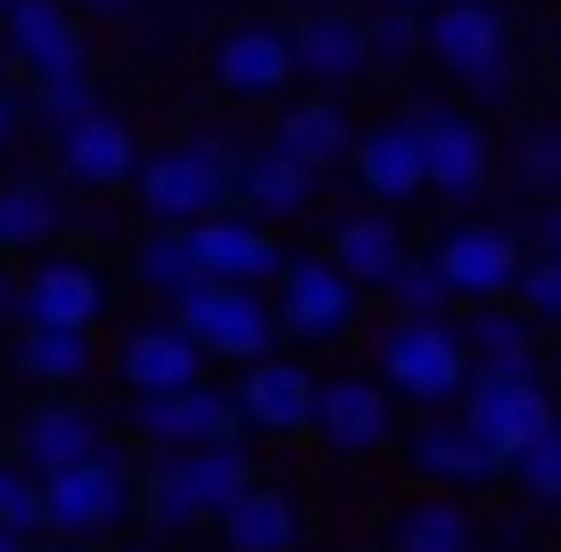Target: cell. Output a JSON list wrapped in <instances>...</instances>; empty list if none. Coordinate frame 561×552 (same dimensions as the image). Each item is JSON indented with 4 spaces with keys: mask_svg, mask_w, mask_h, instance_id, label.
Here are the masks:
<instances>
[{
    "mask_svg": "<svg viewBox=\"0 0 561 552\" xmlns=\"http://www.w3.org/2000/svg\"><path fill=\"white\" fill-rule=\"evenodd\" d=\"M240 157L248 149H231V140L191 133V140H174V149L140 157L133 191H140V207L158 215V223H207V215L240 207Z\"/></svg>",
    "mask_w": 561,
    "mask_h": 552,
    "instance_id": "6da1fadb",
    "label": "cell"
},
{
    "mask_svg": "<svg viewBox=\"0 0 561 552\" xmlns=\"http://www.w3.org/2000/svg\"><path fill=\"white\" fill-rule=\"evenodd\" d=\"M380 380L397 388V396L413 404H462V388L479 380V355L471 338H462L446 313H397V322L380 330Z\"/></svg>",
    "mask_w": 561,
    "mask_h": 552,
    "instance_id": "7a4b0ae2",
    "label": "cell"
},
{
    "mask_svg": "<svg viewBox=\"0 0 561 552\" xmlns=\"http://www.w3.org/2000/svg\"><path fill=\"white\" fill-rule=\"evenodd\" d=\"M174 322L191 330L215 363H264L273 338L289 330L273 297H256V280H198L191 297H174Z\"/></svg>",
    "mask_w": 561,
    "mask_h": 552,
    "instance_id": "3957f363",
    "label": "cell"
},
{
    "mask_svg": "<svg viewBox=\"0 0 561 552\" xmlns=\"http://www.w3.org/2000/svg\"><path fill=\"white\" fill-rule=\"evenodd\" d=\"M50 495V536H107L124 511H140V462L133 453H83V462L42 479Z\"/></svg>",
    "mask_w": 561,
    "mask_h": 552,
    "instance_id": "277c9868",
    "label": "cell"
},
{
    "mask_svg": "<svg viewBox=\"0 0 561 552\" xmlns=\"http://www.w3.org/2000/svg\"><path fill=\"white\" fill-rule=\"evenodd\" d=\"M462 421H471V429L512 462V453H528V446L561 421V404L545 396L537 371H479V380L462 388Z\"/></svg>",
    "mask_w": 561,
    "mask_h": 552,
    "instance_id": "5b68a950",
    "label": "cell"
},
{
    "mask_svg": "<svg viewBox=\"0 0 561 552\" xmlns=\"http://www.w3.org/2000/svg\"><path fill=\"white\" fill-rule=\"evenodd\" d=\"M133 437L149 453H191V446H224V437H248L240 396L224 388H174V396H133Z\"/></svg>",
    "mask_w": 561,
    "mask_h": 552,
    "instance_id": "8992f818",
    "label": "cell"
},
{
    "mask_svg": "<svg viewBox=\"0 0 561 552\" xmlns=\"http://www.w3.org/2000/svg\"><path fill=\"white\" fill-rule=\"evenodd\" d=\"M273 306L289 322V338H347L355 313H364V280L347 273L339 256H289V273L273 280Z\"/></svg>",
    "mask_w": 561,
    "mask_h": 552,
    "instance_id": "52a82bcc",
    "label": "cell"
},
{
    "mask_svg": "<svg viewBox=\"0 0 561 552\" xmlns=\"http://www.w3.org/2000/svg\"><path fill=\"white\" fill-rule=\"evenodd\" d=\"M231 396H240V413H248L256 437H306L314 413H322V380L306 363H289V355L240 363V388H231Z\"/></svg>",
    "mask_w": 561,
    "mask_h": 552,
    "instance_id": "ba28073f",
    "label": "cell"
},
{
    "mask_svg": "<svg viewBox=\"0 0 561 552\" xmlns=\"http://www.w3.org/2000/svg\"><path fill=\"white\" fill-rule=\"evenodd\" d=\"M438 264H446V280H455V297H471V306L520 297V273H528L520 240H512L504 223H455L438 240Z\"/></svg>",
    "mask_w": 561,
    "mask_h": 552,
    "instance_id": "9c48e42d",
    "label": "cell"
},
{
    "mask_svg": "<svg viewBox=\"0 0 561 552\" xmlns=\"http://www.w3.org/2000/svg\"><path fill=\"white\" fill-rule=\"evenodd\" d=\"M413 124H421V149H430V191L438 198H479L488 191V124L471 116V107H413Z\"/></svg>",
    "mask_w": 561,
    "mask_h": 552,
    "instance_id": "30bf717a",
    "label": "cell"
},
{
    "mask_svg": "<svg viewBox=\"0 0 561 552\" xmlns=\"http://www.w3.org/2000/svg\"><path fill=\"white\" fill-rule=\"evenodd\" d=\"M191 240H198V264H207V280H280L289 273V256H280V240L264 231V215L256 207H224V215H207V223H191Z\"/></svg>",
    "mask_w": 561,
    "mask_h": 552,
    "instance_id": "8fae6325",
    "label": "cell"
},
{
    "mask_svg": "<svg viewBox=\"0 0 561 552\" xmlns=\"http://www.w3.org/2000/svg\"><path fill=\"white\" fill-rule=\"evenodd\" d=\"M355 182H364L380 207H404V198L430 191V149H421L413 107H404V116H388V124H371V133L355 140Z\"/></svg>",
    "mask_w": 561,
    "mask_h": 552,
    "instance_id": "7c38bea8",
    "label": "cell"
},
{
    "mask_svg": "<svg viewBox=\"0 0 561 552\" xmlns=\"http://www.w3.org/2000/svg\"><path fill=\"white\" fill-rule=\"evenodd\" d=\"M289 42H298V74L314 91L371 74V18H355V9H314V18L289 25Z\"/></svg>",
    "mask_w": 561,
    "mask_h": 552,
    "instance_id": "4fadbf2b",
    "label": "cell"
},
{
    "mask_svg": "<svg viewBox=\"0 0 561 552\" xmlns=\"http://www.w3.org/2000/svg\"><path fill=\"white\" fill-rule=\"evenodd\" d=\"M430 58L446 74H488L495 58H512V34H504V9L495 0H438L430 9Z\"/></svg>",
    "mask_w": 561,
    "mask_h": 552,
    "instance_id": "5bb4252c",
    "label": "cell"
},
{
    "mask_svg": "<svg viewBox=\"0 0 561 552\" xmlns=\"http://www.w3.org/2000/svg\"><path fill=\"white\" fill-rule=\"evenodd\" d=\"M207 363H215V355H207L182 322H158V330H133V338H124L116 371H124V388H133V396H174V388H198V380H207Z\"/></svg>",
    "mask_w": 561,
    "mask_h": 552,
    "instance_id": "9a60e30c",
    "label": "cell"
},
{
    "mask_svg": "<svg viewBox=\"0 0 561 552\" xmlns=\"http://www.w3.org/2000/svg\"><path fill=\"white\" fill-rule=\"evenodd\" d=\"M289 74H298L289 25H231V34L215 42V83H224L231 100H273Z\"/></svg>",
    "mask_w": 561,
    "mask_h": 552,
    "instance_id": "2e32d148",
    "label": "cell"
},
{
    "mask_svg": "<svg viewBox=\"0 0 561 552\" xmlns=\"http://www.w3.org/2000/svg\"><path fill=\"white\" fill-rule=\"evenodd\" d=\"M100 446H107V429L75 404V388H50V396L18 421V462L42 470V479H50V470H67V462H83V453H100Z\"/></svg>",
    "mask_w": 561,
    "mask_h": 552,
    "instance_id": "e0dca14e",
    "label": "cell"
},
{
    "mask_svg": "<svg viewBox=\"0 0 561 552\" xmlns=\"http://www.w3.org/2000/svg\"><path fill=\"white\" fill-rule=\"evenodd\" d=\"M58 165H67L83 191H124V182H140V140H133L124 116L91 107L75 133H58Z\"/></svg>",
    "mask_w": 561,
    "mask_h": 552,
    "instance_id": "ac0fdd59",
    "label": "cell"
},
{
    "mask_svg": "<svg viewBox=\"0 0 561 552\" xmlns=\"http://www.w3.org/2000/svg\"><path fill=\"white\" fill-rule=\"evenodd\" d=\"M0 42H9L18 74H58V67H83L75 0H18V9L0 18Z\"/></svg>",
    "mask_w": 561,
    "mask_h": 552,
    "instance_id": "d6986e66",
    "label": "cell"
},
{
    "mask_svg": "<svg viewBox=\"0 0 561 552\" xmlns=\"http://www.w3.org/2000/svg\"><path fill=\"white\" fill-rule=\"evenodd\" d=\"M413 470L438 486H488V479H512V462L488 446V437L471 429V421H421L413 429Z\"/></svg>",
    "mask_w": 561,
    "mask_h": 552,
    "instance_id": "ffe728a7",
    "label": "cell"
},
{
    "mask_svg": "<svg viewBox=\"0 0 561 552\" xmlns=\"http://www.w3.org/2000/svg\"><path fill=\"white\" fill-rule=\"evenodd\" d=\"M388 396H397L388 380H322V413H314L322 446L331 453H380L388 446Z\"/></svg>",
    "mask_w": 561,
    "mask_h": 552,
    "instance_id": "44dd1931",
    "label": "cell"
},
{
    "mask_svg": "<svg viewBox=\"0 0 561 552\" xmlns=\"http://www.w3.org/2000/svg\"><path fill=\"white\" fill-rule=\"evenodd\" d=\"M107 306L100 273H91L83 256H42L34 273H25V322H58V330H91Z\"/></svg>",
    "mask_w": 561,
    "mask_h": 552,
    "instance_id": "7402d4cb",
    "label": "cell"
},
{
    "mask_svg": "<svg viewBox=\"0 0 561 552\" xmlns=\"http://www.w3.org/2000/svg\"><path fill=\"white\" fill-rule=\"evenodd\" d=\"M215 528H224L231 552H298L306 519H298V503H289V486H264V479H256L224 519H215Z\"/></svg>",
    "mask_w": 561,
    "mask_h": 552,
    "instance_id": "603a6c76",
    "label": "cell"
},
{
    "mask_svg": "<svg viewBox=\"0 0 561 552\" xmlns=\"http://www.w3.org/2000/svg\"><path fill=\"white\" fill-rule=\"evenodd\" d=\"M537 313L528 306H471L462 313V338H471V355H479V371H537Z\"/></svg>",
    "mask_w": 561,
    "mask_h": 552,
    "instance_id": "cb8c5ba5",
    "label": "cell"
},
{
    "mask_svg": "<svg viewBox=\"0 0 561 552\" xmlns=\"http://www.w3.org/2000/svg\"><path fill=\"white\" fill-rule=\"evenodd\" d=\"M306 198H314V165L289 157L280 140H264V149L240 157V207H256L264 223H273V215H298Z\"/></svg>",
    "mask_w": 561,
    "mask_h": 552,
    "instance_id": "d4e9b609",
    "label": "cell"
},
{
    "mask_svg": "<svg viewBox=\"0 0 561 552\" xmlns=\"http://www.w3.org/2000/svg\"><path fill=\"white\" fill-rule=\"evenodd\" d=\"M133 280L149 297H191L198 280H207V264H198V240H191V223H158V231H140V248H133Z\"/></svg>",
    "mask_w": 561,
    "mask_h": 552,
    "instance_id": "484cf974",
    "label": "cell"
},
{
    "mask_svg": "<svg viewBox=\"0 0 561 552\" xmlns=\"http://www.w3.org/2000/svg\"><path fill=\"white\" fill-rule=\"evenodd\" d=\"M174 470H182V486L198 495V511L207 519H224L231 503L256 486V462H248V446L240 437H224V446H191V453H174Z\"/></svg>",
    "mask_w": 561,
    "mask_h": 552,
    "instance_id": "4316f807",
    "label": "cell"
},
{
    "mask_svg": "<svg viewBox=\"0 0 561 552\" xmlns=\"http://www.w3.org/2000/svg\"><path fill=\"white\" fill-rule=\"evenodd\" d=\"M91 330H58V322H25L18 330V371L42 388H83L91 380Z\"/></svg>",
    "mask_w": 561,
    "mask_h": 552,
    "instance_id": "83f0119b",
    "label": "cell"
},
{
    "mask_svg": "<svg viewBox=\"0 0 561 552\" xmlns=\"http://www.w3.org/2000/svg\"><path fill=\"white\" fill-rule=\"evenodd\" d=\"M273 140L322 173V165H339V157H355V140H364V133L347 124V107H339V100H322V91H314V100H298L289 116H280V133H273Z\"/></svg>",
    "mask_w": 561,
    "mask_h": 552,
    "instance_id": "f1b7e54d",
    "label": "cell"
},
{
    "mask_svg": "<svg viewBox=\"0 0 561 552\" xmlns=\"http://www.w3.org/2000/svg\"><path fill=\"white\" fill-rule=\"evenodd\" d=\"M388 544H397V552H479V519L462 511V503L430 495V503H404V511H397Z\"/></svg>",
    "mask_w": 561,
    "mask_h": 552,
    "instance_id": "f546056e",
    "label": "cell"
},
{
    "mask_svg": "<svg viewBox=\"0 0 561 552\" xmlns=\"http://www.w3.org/2000/svg\"><path fill=\"white\" fill-rule=\"evenodd\" d=\"M331 256L347 264L364 289H388V273L404 264V231L388 223V215H347V223L331 231Z\"/></svg>",
    "mask_w": 561,
    "mask_h": 552,
    "instance_id": "4dcf8cb0",
    "label": "cell"
},
{
    "mask_svg": "<svg viewBox=\"0 0 561 552\" xmlns=\"http://www.w3.org/2000/svg\"><path fill=\"white\" fill-rule=\"evenodd\" d=\"M100 107V91H91V67H58V74H25V116L42 124V133H75V124Z\"/></svg>",
    "mask_w": 561,
    "mask_h": 552,
    "instance_id": "1f68e13d",
    "label": "cell"
},
{
    "mask_svg": "<svg viewBox=\"0 0 561 552\" xmlns=\"http://www.w3.org/2000/svg\"><path fill=\"white\" fill-rule=\"evenodd\" d=\"M58 231V191L42 173H18L0 182V248H42Z\"/></svg>",
    "mask_w": 561,
    "mask_h": 552,
    "instance_id": "d6a6232c",
    "label": "cell"
},
{
    "mask_svg": "<svg viewBox=\"0 0 561 552\" xmlns=\"http://www.w3.org/2000/svg\"><path fill=\"white\" fill-rule=\"evenodd\" d=\"M140 519L158 536H182V528H207V511H198V495L182 486V470H174V453H158V462L140 470Z\"/></svg>",
    "mask_w": 561,
    "mask_h": 552,
    "instance_id": "836d02e7",
    "label": "cell"
},
{
    "mask_svg": "<svg viewBox=\"0 0 561 552\" xmlns=\"http://www.w3.org/2000/svg\"><path fill=\"white\" fill-rule=\"evenodd\" d=\"M430 50V18H421V9H397V0H380V9H371V67H413V58Z\"/></svg>",
    "mask_w": 561,
    "mask_h": 552,
    "instance_id": "e575fe53",
    "label": "cell"
},
{
    "mask_svg": "<svg viewBox=\"0 0 561 552\" xmlns=\"http://www.w3.org/2000/svg\"><path fill=\"white\" fill-rule=\"evenodd\" d=\"M388 306L397 313H446L455 306V280H446L438 248H430V256H404L397 273H388Z\"/></svg>",
    "mask_w": 561,
    "mask_h": 552,
    "instance_id": "d590c367",
    "label": "cell"
},
{
    "mask_svg": "<svg viewBox=\"0 0 561 552\" xmlns=\"http://www.w3.org/2000/svg\"><path fill=\"white\" fill-rule=\"evenodd\" d=\"M512 486H520L528 503H561V421L528 453H512Z\"/></svg>",
    "mask_w": 561,
    "mask_h": 552,
    "instance_id": "8d00e7d4",
    "label": "cell"
},
{
    "mask_svg": "<svg viewBox=\"0 0 561 552\" xmlns=\"http://www.w3.org/2000/svg\"><path fill=\"white\" fill-rule=\"evenodd\" d=\"M520 182L537 198H561V124H528L520 133Z\"/></svg>",
    "mask_w": 561,
    "mask_h": 552,
    "instance_id": "74e56055",
    "label": "cell"
},
{
    "mask_svg": "<svg viewBox=\"0 0 561 552\" xmlns=\"http://www.w3.org/2000/svg\"><path fill=\"white\" fill-rule=\"evenodd\" d=\"M520 306L537 313L545 330H561V256H528V273H520Z\"/></svg>",
    "mask_w": 561,
    "mask_h": 552,
    "instance_id": "f35d334b",
    "label": "cell"
},
{
    "mask_svg": "<svg viewBox=\"0 0 561 552\" xmlns=\"http://www.w3.org/2000/svg\"><path fill=\"white\" fill-rule=\"evenodd\" d=\"M471 91H479V100H512V91H520V67H512V58H495L488 74H471Z\"/></svg>",
    "mask_w": 561,
    "mask_h": 552,
    "instance_id": "ab89813d",
    "label": "cell"
},
{
    "mask_svg": "<svg viewBox=\"0 0 561 552\" xmlns=\"http://www.w3.org/2000/svg\"><path fill=\"white\" fill-rule=\"evenodd\" d=\"M528 240H537V256H561V198H545V207H537Z\"/></svg>",
    "mask_w": 561,
    "mask_h": 552,
    "instance_id": "60d3db41",
    "label": "cell"
},
{
    "mask_svg": "<svg viewBox=\"0 0 561 552\" xmlns=\"http://www.w3.org/2000/svg\"><path fill=\"white\" fill-rule=\"evenodd\" d=\"M18 116H25V100H18V91H9V74H0V140L18 133Z\"/></svg>",
    "mask_w": 561,
    "mask_h": 552,
    "instance_id": "b9f144b4",
    "label": "cell"
},
{
    "mask_svg": "<svg viewBox=\"0 0 561 552\" xmlns=\"http://www.w3.org/2000/svg\"><path fill=\"white\" fill-rule=\"evenodd\" d=\"M42 552H100V536H50Z\"/></svg>",
    "mask_w": 561,
    "mask_h": 552,
    "instance_id": "7bdbcfd3",
    "label": "cell"
},
{
    "mask_svg": "<svg viewBox=\"0 0 561 552\" xmlns=\"http://www.w3.org/2000/svg\"><path fill=\"white\" fill-rule=\"evenodd\" d=\"M0 552H42V536H25V528H0Z\"/></svg>",
    "mask_w": 561,
    "mask_h": 552,
    "instance_id": "ee69618b",
    "label": "cell"
},
{
    "mask_svg": "<svg viewBox=\"0 0 561 552\" xmlns=\"http://www.w3.org/2000/svg\"><path fill=\"white\" fill-rule=\"evenodd\" d=\"M75 9H91V18H124V9H140V0H75Z\"/></svg>",
    "mask_w": 561,
    "mask_h": 552,
    "instance_id": "f6af8a7d",
    "label": "cell"
},
{
    "mask_svg": "<svg viewBox=\"0 0 561 552\" xmlns=\"http://www.w3.org/2000/svg\"><path fill=\"white\" fill-rule=\"evenodd\" d=\"M0 313H25V280H0Z\"/></svg>",
    "mask_w": 561,
    "mask_h": 552,
    "instance_id": "bcb514c9",
    "label": "cell"
},
{
    "mask_svg": "<svg viewBox=\"0 0 561 552\" xmlns=\"http://www.w3.org/2000/svg\"><path fill=\"white\" fill-rule=\"evenodd\" d=\"M124 552H165V536H158V528H149V536H140V544H124Z\"/></svg>",
    "mask_w": 561,
    "mask_h": 552,
    "instance_id": "7dc6e473",
    "label": "cell"
},
{
    "mask_svg": "<svg viewBox=\"0 0 561 552\" xmlns=\"http://www.w3.org/2000/svg\"><path fill=\"white\" fill-rule=\"evenodd\" d=\"M397 9H438V0H397Z\"/></svg>",
    "mask_w": 561,
    "mask_h": 552,
    "instance_id": "c3c4849f",
    "label": "cell"
},
{
    "mask_svg": "<svg viewBox=\"0 0 561 552\" xmlns=\"http://www.w3.org/2000/svg\"><path fill=\"white\" fill-rule=\"evenodd\" d=\"M355 552H397V544H355Z\"/></svg>",
    "mask_w": 561,
    "mask_h": 552,
    "instance_id": "681fc988",
    "label": "cell"
},
{
    "mask_svg": "<svg viewBox=\"0 0 561 552\" xmlns=\"http://www.w3.org/2000/svg\"><path fill=\"white\" fill-rule=\"evenodd\" d=\"M553 74H561V42H553Z\"/></svg>",
    "mask_w": 561,
    "mask_h": 552,
    "instance_id": "f907efd6",
    "label": "cell"
},
{
    "mask_svg": "<svg viewBox=\"0 0 561 552\" xmlns=\"http://www.w3.org/2000/svg\"><path fill=\"white\" fill-rule=\"evenodd\" d=\"M9 9H18V0H0V18H9Z\"/></svg>",
    "mask_w": 561,
    "mask_h": 552,
    "instance_id": "816d5d0a",
    "label": "cell"
}]
</instances>
